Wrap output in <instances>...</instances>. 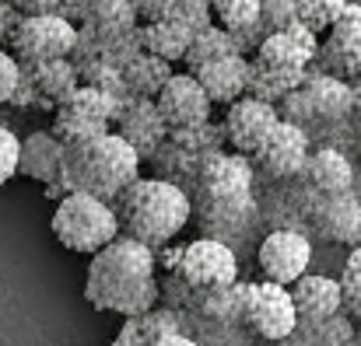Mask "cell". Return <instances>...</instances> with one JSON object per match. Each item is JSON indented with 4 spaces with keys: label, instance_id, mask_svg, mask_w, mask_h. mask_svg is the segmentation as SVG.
I'll return each instance as SVG.
<instances>
[{
    "label": "cell",
    "instance_id": "d4e9b609",
    "mask_svg": "<svg viewBox=\"0 0 361 346\" xmlns=\"http://www.w3.org/2000/svg\"><path fill=\"white\" fill-rule=\"evenodd\" d=\"M123 74V88H126V98H147L154 102L158 91L169 84L172 77V67L158 56H147V53H137L126 67L120 70Z\"/></svg>",
    "mask_w": 361,
    "mask_h": 346
},
{
    "label": "cell",
    "instance_id": "603a6c76",
    "mask_svg": "<svg viewBox=\"0 0 361 346\" xmlns=\"http://www.w3.org/2000/svg\"><path fill=\"white\" fill-rule=\"evenodd\" d=\"M60 161H63V143L49 129H39V133L21 140V154H18V172L21 175L53 186L56 175H60Z\"/></svg>",
    "mask_w": 361,
    "mask_h": 346
},
{
    "label": "cell",
    "instance_id": "7bdbcfd3",
    "mask_svg": "<svg viewBox=\"0 0 361 346\" xmlns=\"http://www.w3.org/2000/svg\"><path fill=\"white\" fill-rule=\"evenodd\" d=\"M0 109H4V105H0Z\"/></svg>",
    "mask_w": 361,
    "mask_h": 346
},
{
    "label": "cell",
    "instance_id": "74e56055",
    "mask_svg": "<svg viewBox=\"0 0 361 346\" xmlns=\"http://www.w3.org/2000/svg\"><path fill=\"white\" fill-rule=\"evenodd\" d=\"M158 346H200L193 336H186V333H176V336H165Z\"/></svg>",
    "mask_w": 361,
    "mask_h": 346
},
{
    "label": "cell",
    "instance_id": "e0dca14e",
    "mask_svg": "<svg viewBox=\"0 0 361 346\" xmlns=\"http://www.w3.org/2000/svg\"><path fill=\"white\" fill-rule=\"evenodd\" d=\"M113 122H116L113 133L137 150V158H154L161 140L169 136L154 102H147V98H123L116 105V119Z\"/></svg>",
    "mask_w": 361,
    "mask_h": 346
},
{
    "label": "cell",
    "instance_id": "7a4b0ae2",
    "mask_svg": "<svg viewBox=\"0 0 361 346\" xmlns=\"http://www.w3.org/2000/svg\"><path fill=\"white\" fill-rule=\"evenodd\" d=\"M140 158L137 150L120 140L116 133L81 140V143H63V161L56 175V189L67 193H85L102 203H113L130 182H137Z\"/></svg>",
    "mask_w": 361,
    "mask_h": 346
},
{
    "label": "cell",
    "instance_id": "5b68a950",
    "mask_svg": "<svg viewBox=\"0 0 361 346\" xmlns=\"http://www.w3.org/2000/svg\"><path fill=\"white\" fill-rule=\"evenodd\" d=\"M183 290H186V305H200L204 297H214V294H225L239 283V262H235V252L228 245H221L218 238H197L190 241L186 248H179L176 255H169L165 262Z\"/></svg>",
    "mask_w": 361,
    "mask_h": 346
},
{
    "label": "cell",
    "instance_id": "ac0fdd59",
    "mask_svg": "<svg viewBox=\"0 0 361 346\" xmlns=\"http://www.w3.org/2000/svg\"><path fill=\"white\" fill-rule=\"evenodd\" d=\"M288 294H291L298 326H323V322L337 319L344 308L341 283L330 276H319V273H305L302 280H295L288 287Z\"/></svg>",
    "mask_w": 361,
    "mask_h": 346
},
{
    "label": "cell",
    "instance_id": "ab89813d",
    "mask_svg": "<svg viewBox=\"0 0 361 346\" xmlns=\"http://www.w3.org/2000/svg\"><path fill=\"white\" fill-rule=\"evenodd\" d=\"M348 245H351V248H361V224L355 228V234H351V241H348Z\"/></svg>",
    "mask_w": 361,
    "mask_h": 346
},
{
    "label": "cell",
    "instance_id": "d6986e66",
    "mask_svg": "<svg viewBox=\"0 0 361 346\" xmlns=\"http://www.w3.org/2000/svg\"><path fill=\"white\" fill-rule=\"evenodd\" d=\"M316 56H323L326 70H334L341 77H361V7L355 4L344 7V14L330 28L326 46H319Z\"/></svg>",
    "mask_w": 361,
    "mask_h": 346
},
{
    "label": "cell",
    "instance_id": "83f0119b",
    "mask_svg": "<svg viewBox=\"0 0 361 346\" xmlns=\"http://www.w3.org/2000/svg\"><path fill=\"white\" fill-rule=\"evenodd\" d=\"M232 53H239L235 39H232L228 32H221V28L211 25V28H204V32H193L183 63H186V74L193 77L197 70H204V67H211V63H218V60H225V56H232Z\"/></svg>",
    "mask_w": 361,
    "mask_h": 346
},
{
    "label": "cell",
    "instance_id": "9a60e30c",
    "mask_svg": "<svg viewBox=\"0 0 361 346\" xmlns=\"http://www.w3.org/2000/svg\"><path fill=\"white\" fill-rule=\"evenodd\" d=\"M305 158H309V133L302 126H291V122H277L274 133L263 140V147L252 154L256 168L267 172L270 179H295V175H302Z\"/></svg>",
    "mask_w": 361,
    "mask_h": 346
},
{
    "label": "cell",
    "instance_id": "d6a6232c",
    "mask_svg": "<svg viewBox=\"0 0 361 346\" xmlns=\"http://www.w3.org/2000/svg\"><path fill=\"white\" fill-rule=\"evenodd\" d=\"M18 154H21V140L7 126H0V186L11 175H18Z\"/></svg>",
    "mask_w": 361,
    "mask_h": 346
},
{
    "label": "cell",
    "instance_id": "9c48e42d",
    "mask_svg": "<svg viewBox=\"0 0 361 346\" xmlns=\"http://www.w3.org/2000/svg\"><path fill=\"white\" fill-rule=\"evenodd\" d=\"M242 326H249L267 343H288L298 329V315H295L288 287H281V283H245Z\"/></svg>",
    "mask_w": 361,
    "mask_h": 346
},
{
    "label": "cell",
    "instance_id": "60d3db41",
    "mask_svg": "<svg viewBox=\"0 0 361 346\" xmlns=\"http://www.w3.org/2000/svg\"><path fill=\"white\" fill-rule=\"evenodd\" d=\"M351 315H355V319H358V322H361V308H351Z\"/></svg>",
    "mask_w": 361,
    "mask_h": 346
},
{
    "label": "cell",
    "instance_id": "484cf974",
    "mask_svg": "<svg viewBox=\"0 0 361 346\" xmlns=\"http://www.w3.org/2000/svg\"><path fill=\"white\" fill-rule=\"evenodd\" d=\"M137 39H140V53L158 56V60H165V63H176V60L183 63L193 32H186V28L172 25V21H151V25L137 28Z\"/></svg>",
    "mask_w": 361,
    "mask_h": 346
},
{
    "label": "cell",
    "instance_id": "7402d4cb",
    "mask_svg": "<svg viewBox=\"0 0 361 346\" xmlns=\"http://www.w3.org/2000/svg\"><path fill=\"white\" fill-rule=\"evenodd\" d=\"M302 179L309 182V189H312L316 196L326 200V196H344V193H351L355 168H351V161H348L341 150L323 147V150H316V154L305 158Z\"/></svg>",
    "mask_w": 361,
    "mask_h": 346
},
{
    "label": "cell",
    "instance_id": "277c9868",
    "mask_svg": "<svg viewBox=\"0 0 361 346\" xmlns=\"http://www.w3.org/2000/svg\"><path fill=\"white\" fill-rule=\"evenodd\" d=\"M200 175V217L207 231H218V241L228 245V231H239L242 238L256 224V207L249 196L252 172L239 154H207L197 165ZM232 248V245H228Z\"/></svg>",
    "mask_w": 361,
    "mask_h": 346
},
{
    "label": "cell",
    "instance_id": "cb8c5ba5",
    "mask_svg": "<svg viewBox=\"0 0 361 346\" xmlns=\"http://www.w3.org/2000/svg\"><path fill=\"white\" fill-rule=\"evenodd\" d=\"M211 25L228 32L242 53L259 32V0H211Z\"/></svg>",
    "mask_w": 361,
    "mask_h": 346
},
{
    "label": "cell",
    "instance_id": "6da1fadb",
    "mask_svg": "<svg viewBox=\"0 0 361 346\" xmlns=\"http://www.w3.org/2000/svg\"><path fill=\"white\" fill-rule=\"evenodd\" d=\"M85 297L99 312H116L123 319H140L154 312L161 297V287L154 276V252L120 234L113 245L92 255Z\"/></svg>",
    "mask_w": 361,
    "mask_h": 346
},
{
    "label": "cell",
    "instance_id": "f546056e",
    "mask_svg": "<svg viewBox=\"0 0 361 346\" xmlns=\"http://www.w3.org/2000/svg\"><path fill=\"white\" fill-rule=\"evenodd\" d=\"M344 7H348V0H298V25H305L312 35L326 32L337 25Z\"/></svg>",
    "mask_w": 361,
    "mask_h": 346
},
{
    "label": "cell",
    "instance_id": "8d00e7d4",
    "mask_svg": "<svg viewBox=\"0 0 361 346\" xmlns=\"http://www.w3.org/2000/svg\"><path fill=\"white\" fill-rule=\"evenodd\" d=\"M14 21H18V14H14V11H11V7H7V4L0 0V42H4V39L11 35V28H14Z\"/></svg>",
    "mask_w": 361,
    "mask_h": 346
},
{
    "label": "cell",
    "instance_id": "2e32d148",
    "mask_svg": "<svg viewBox=\"0 0 361 346\" xmlns=\"http://www.w3.org/2000/svg\"><path fill=\"white\" fill-rule=\"evenodd\" d=\"M277 122H281V119H277V109H274V105H263V102H256V98L245 95L235 105H228L225 136H228V143H232V150H235L239 158H252V154L263 147V140L274 133Z\"/></svg>",
    "mask_w": 361,
    "mask_h": 346
},
{
    "label": "cell",
    "instance_id": "4316f807",
    "mask_svg": "<svg viewBox=\"0 0 361 346\" xmlns=\"http://www.w3.org/2000/svg\"><path fill=\"white\" fill-rule=\"evenodd\" d=\"M176 333H183V329L172 312H147L140 319H126V326L113 340V346H158L165 336H176Z\"/></svg>",
    "mask_w": 361,
    "mask_h": 346
},
{
    "label": "cell",
    "instance_id": "8992f818",
    "mask_svg": "<svg viewBox=\"0 0 361 346\" xmlns=\"http://www.w3.org/2000/svg\"><path fill=\"white\" fill-rule=\"evenodd\" d=\"M49 228L63 248H71L78 255H95L120 238V221L113 214V203H102L85 193L60 196Z\"/></svg>",
    "mask_w": 361,
    "mask_h": 346
},
{
    "label": "cell",
    "instance_id": "836d02e7",
    "mask_svg": "<svg viewBox=\"0 0 361 346\" xmlns=\"http://www.w3.org/2000/svg\"><path fill=\"white\" fill-rule=\"evenodd\" d=\"M18 81H21V67H18V60H14L11 53H4V49H0V105L14 98Z\"/></svg>",
    "mask_w": 361,
    "mask_h": 346
},
{
    "label": "cell",
    "instance_id": "52a82bcc",
    "mask_svg": "<svg viewBox=\"0 0 361 346\" xmlns=\"http://www.w3.org/2000/svg\"><path fill=\"white\" fill-rule=\"evenodd\" d=\"M7 39L18 67H35L49 60H71L78 46V28L63 14H39V18H18Z\"/></svg>",
    "mask_w": 361,
    "mask_h": 346
},
{
    "label": "cell",
    "instance_id": "8fae6325",
    "mask_svg": "<svg viewBox=\"0 0 361 346\" xmlns=\"http://www.w3.org/2000/svg\"><path fill=\"white\" fill-rule=\"evenodd\" d=\"M319 53V42L316 35L305 28V25H288L284 32H274V35H263L259 46H256V60H249L252 67L259 70H270V74H291V77H305V63Z\"/></svg>",
    "mask_w": 361,
    "mask_h": 346
},
{
    "label": "cell",
    "instance_id": "f1b7e54d",
    "mask_svg": "<svg viewBox=\"0 0 361 346\" xmlns=\"http://www.w3.org/2000/svg\"><path fill=\"white\" fill-rule=\"evenodd\" d=\"M186 32H204L211 28V0H165V18Z\"/></svg>",
    "mask_w": 361,
    "mask_h": 346
},
{
    "label": "cell",
    "instance_id": "5bb4252c",
    "mask_svg": "<svg viewBox=\"0 0 361 346\" xmlns=\"http://www.w3.org/2000/svg\"><path fill=\"white\" fill-rule=\"evenodd\" d=\"M78 91V67L71 60H49V63H35V67H21V81L14 91V105H60L63 98H71Z\"/></svg>",
    "mask_w": 361,
    "mask_h": 346
},
{
    "label": "cell",
    "instance_id": "3957f363",
    "mask_svg": "<svg viewBox=\"0 0 361 346\" xmlns=\"http://www.w3.org/2000/svg\"><path fill=\"white\" fill-rule=\"evenodd\" d=\"M113 203H116L113 214L120 221V234L147 245L151 252L158 245H169L190 224V214H193L190 193L169 179H137Z\"/></svg>",
    "mask_w": 361,
    "mask_h": 346
},
{
    "label": "cell",
    "instance_id": "f35d334b",
    "mask_svg": "<svg viewBox=\"0 0 361 346\" xmlns=\"http://www.w3.org/2000/svg\"><path fill=\"white\" fill-rule=\"evenodd\" d=\"M351 119H355V129L361 133V88H355V102H351Z\"/></svg>",
    "mask_w": 361,
    "mask_h": 346
},
{
    "label": "cell",
    "instance_id": "4dcf8cb0",
    "mask_svg": "<svg viewBox=\"0 0 361 346\" xmlns=\"http://www.w3.org/2000/svg\"><path fill=\"white\" fill-rule=\"evenodd\" d=\"M298 21V0H259V28L267 35L284 32Z\"/></svg>",
    "mask_w": 361,
    "mask_h": 346
},
{
    "label": "cell",
    "instance_id": "4fadbf2b",
    "mask_svg": "<svg viewBox=\"0 0 361 346\" xmlns=\"http://www.w3.org/2000/svg\"><path fill=\"white\" fill-rule=\"evenodd\" d=\"M154 109L161 115L165 129H197V126H207L211 102H207L204 88L197 84V77H190V74H172L169 84L158 91Z\"/></svg>",
    "mask_w": 361,
    "mask_h": 346
},
{
    "label": "cell",
    "instance_id": "1f68e13d",
    "mask_svg": "<svg viewBox=\"0 0 361 346\" xmlns=\"http://www.w3.org/2000/svg\"><path fill=\"white\" fill-rule=\"evenodd\" d=\"M341 294H344V305L348 308H361V248H351L348 262H344V273H341Z\"/></svg>",
    "mask_w": 361,
    "mask_h": 346
},
{
    "label": "cell",
    "instance_id": "ffe728a7",
    "mask_svg": "<svg viewBox=\"0 0 361 346\" xmlns=\"http://www.w3.org/2000/svg\"><path fill=\"white\" fill-rule=\"evenodd\" d=\"M193 77L204 88L211 105H235L239 98H245V88H249V60L242 53H232V56L197 70Z\"/></svg>",
    "mask_w": 361,
    "mask_h": 346
},
{
    "label": "cell",
    "instance_id": "e575fe53",
    "mask_svg": "<svg viewBox=\"0 0 361 346\" xmlns=\"http://www.w3.org/2000/svg\"><path fill=\"white\" fill-rule=\"evenodd\" d=\"M18 18H39V14H60L63 0H4Z\"/></svg>",
    "mask_w": 361,
    "mask_h": 346
},
{
    "label": "cell",
    "instance_id": "30bf717a",
    "mask_svg": "<svg viewBox=\"0 0 361 346\" xmlns=\"http://www.w3.org/2000/svg\"><path fill=\"white\" fill-rule=\"evenodd\" d=\"M116 105L120 98H109L102 91L92 88H78L71 98H63L56 105V119H53V136L60 143H81V140H95L113 133V119H116Z\"/></svg>",
    "mask_w": 361,
    "mask_h": 346
},
{
    "label": "cell",
    "instance_id": "44dd1931",
    "mask_svg": "<svg viewBox=\"0 0 361 346\" xmlns=\"http://www.w3.org/2000/svg\"><path fill=\"white\" fill-rule=\"evenodd\" d=\"M309 224H312V231H316L319 238L348 245L355 228L361 224V200L355 193L316 200V207L309 210Z\"/></svg>",
    "mask_w": 361,
    "mask_h": 346
},
{
    "label": "cell",
    "instance_id": "ba28073f",
    "mask_svg": "<svg viewBox=\"0 0 361 346\" xmlns=\"http://www.w3.org/2000/svg\"><path fill=\"white\" fill-rule=\"evenodd\" d=\"M351 102H355V88H348L341 77H330V74H316V77H305L277 109L281 122H291V126H302L312 122V119H344L351 115Z\"/></svg>",
    "mask_w": 361,
    "mask_h": 346
},
{
    "label": "cell",
    "instance_id": "b9f144b4",
    "mask_svg": "<svg viewBox=\"0 0 361 346\" xmlns=\"http://www.w3.org/2000/svg\"><path fill=\"white\" fill-rule=\"evenodd\" d=\"M348 346H358V343H348Z\"/></svg>",
    "mask_w": 361,
    "mask_h": 346
},
{
    "label": "cell",
    "instance_id": "d590c367",
    "mask_svg": "<svg viewBox=\"0 0 361 346\" xmlns=\"http://www.w3.org/2000/svg\"><path fill=\"white\" fill-rule=\"evenodd\" d=\"M126 4H130L133 18H144L147 25L165 18V0H126Z\"/></svg>",
    "mask_w": 361,
    "mask_h": 346
},
{
    "label": "cell",
    "instance_id": "7c38bea8",
    "mask_svg": "<svg viewBox=\"0 0 361 346\" xmlns=\"http://www.w3.org/2000/svg\"><path fill=\"white\" fill-rule=\"evenodd\" d=\"M259 269L267 276V283H281V287H291L295 280L305 276L309 269V259H312V245L302 231H270L263 241H259Z\"/></svg>",
    "mask_w": 361,
    "mask_h": 346
}]
</instances>
